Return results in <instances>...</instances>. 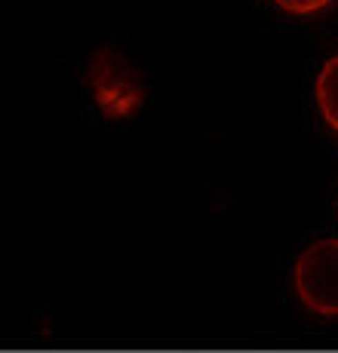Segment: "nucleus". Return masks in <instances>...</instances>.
<instances>
[{
  "label": "nucleus",
  "instance_id": "nucleus-2",
  "mask_svg": "<svg viewBox=\"0 0 338 353\" xmlns=\"http://www.w3.org/2000/svg\"><path fill=\"white\" fill-rule=\"evenodd\" d=\"M317 105H320L326 123L338 129V56L329 59L317 77Z\"/></svg>",
  "mask_w": 338,
  "mask_h": 353
},
{
  "label": "nucleus",
  "instance_id": "nucleus-1",
  "mask_svg": "<svg viewBox=\"0 0 338 353\" xmlns=\"http://www.w3.org/2000/svg\"><path fill=\"white\" fill-rule=\"evenodd\" d=\"M295 292L310 314L338 316V240H317L299 255Z\"/></svg>",
  "mask_w": 338,
  "mask_h": 353
},
{
  "label": "nucleus",
  "instance_id": "nucleus-3",
  "mask_svg": "<svg viewBox=\"0 0 338 353\" xmlns=\"http://www.w3.org/2000/svg\"><path fill=\"white\" fill-rule=\"evenodd\" d=\"M277 3L289 12H317V10H323L329 0H277Z\"/></svg>",
  "mask_w": 338,
  "mask_h": 353
}]
</instances>
